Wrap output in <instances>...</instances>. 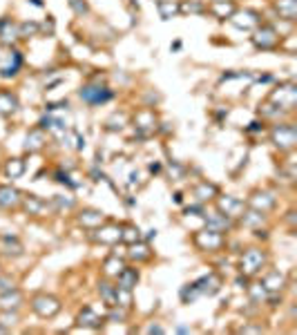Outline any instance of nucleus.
Returning a JSON list of instances; mask_svg holds the SVG:
<instances>
[{
  "mask_svg": "<svg viewBox=\"0 0 297 335\" xmlns=\"http://www.w3.org/2000/svg\"><path fill=\"white\" fill-rule=\"evenodd\" d=\"M78 96L85 101L88 105H101V103H107V101L114 96V92L110 88H105V85H85V88H80Z\"/></svg>",
  "mask_w": 297,
  "mask_h": 335,
  "instance_id": "obj_7",
  "label": "nucleus"
},
{
  "mask_svg": "<svg viewBox=\"0 0 297 335\" xmlns=\"http://www.w3.org/2000/svg\"><path fill=\"white\" fill-rule=\"evenodd\" d=\"M123 266H125V262L118 259V255H110L103 262V275H105V277H114L116 279V275L123 271Z\"/></svg>",
  "mask_w": 297,
  "mask_h": 335,
  "instance_id": "obj_32",
  "label": "nucleus"
},
{
  "mask_svg": "<svg viewBox=\"0 0 297 335\" xmlns=\"http://www.w3.org/2000/svg\"><path fill=\"white\" fill-rule=\"evenodd\" d=\"M252 45H255L257 50H264V52L277 50V47L282 45V36L275 31V27L262 25V27H257L255 36H252Z\"/></svg>",
  "mask_w": 297,
  "mask_h": 335,
  "instance_id": "obj_5",
  "label": "nucleus"
},
{
  "mask_svg": "<svg viewBox=\"0 0 297 335\" xmlns=\"http://www.w3.org/2000/svg\"><path fill=\"white\" fill-rule=\"evenodd\" d=\"M74 206H76V201H74L72 197L65 199L63 194H56V197H54V208H56V210H69Z\"/></svg>",
  "mask_w": 297,
  "mask_h": 335,
  "instance_id": "obj_43",
  "label": "nucleus"
},
{
  "mask_svg": "<svg viewBox=\"0 0 297 335\" xmlns=\"http://www.w3.org/2000/svg\"><path fill=\"white\" fill-rule=\"evenodd\" d=\"M139 239H141V230H139L134 224L121 226V241H125V244H134V241H139Z\"/></svg>",
  "mask_w": 297,
  "mask_h": 335,
  "instance_id": "obj_34",
  "label": "nucleus"
},
{
  "mask_svg": "<svg viewBox=\"0 0 297 335\" xmlns=\"http://www.w3.org/2000/svg\"><path fill=\"white\" fill-rule=\"evenodd\" d=\"M20 304H23V293L18 288L0 295V311H18Z\"/></svg>",
  "mask_w": 297,
  "mask_h": 335,
  "instance_id": "obj_25",
  "label": "nucleus"
},
{
  "mask_svg": "<svg viewBox=\"0 0 297 335\" xmlns=\"http://www.w3.org/2000/svg\"><path fill=\"white\" fill-rule=\"evenodd\" d=\"M31 3H34L36 7H43V3H40V0H31Z\"/></svg>",
  "mask_w": 297,
  "mask_h": 335,
  "instance_id": "obj_55",
  "label": "nucleus"
},
{
  "mask_svg": "<svg viewBox=\"0 0 297 335\" xmlns=\"http://www.w3.org/2000/svg\"><path fill=\"white\" fill-rule=\"evenodd\" d=\"M18 110V96L9 90H0V116H12Z\"/></svg>",
  "mask_w": 297,
  "mask_h": 335,
  "instance_id": "obj_22",
  "label": "nucleus"
},
{
  "mask_svg": "<svg viewBox=\"0 0 297 335\" xmlns=\"http://www.w3.org/2000/svg\"><path fill=\"white\" fill-rule=\"evenodd\" d=\"M197 297H201L197 293V288H194V284L190 282V284H186L181 288V300H183V304H192L194 300H197Z\"/></svg>",
  "mask_w": 297,
  "mask_h": 335,
  "instance_id": "obj_42",
  "label": "nucleus"
},
{
  "mask_svg": "<svg viewBox=\"0 0 297 335\" xmlns=\"http://www.w3.org/2000/svg\"><path fill=\"white\" fill-rule=\"evenodd\" d=\"M0 333H9V328H7V326H3V324H0Z\"/></svg>",
  "mask_w": 297,
  "mask_h": 335,
  "instance_id": "obj_54",
  "label": "nucleus"
},
{
  "mask_svg": "<svg viewBox=\"0 0 297 335\" xmlns=\"http://www.w3.org/2000/svg\"><path fill=\"white\" fill-rule=\"evenodd\" d=\"M215 201H217L219 213H224L226 217H230V219H239L241 215H244V210L248 208L246 201H241V199H237V197H230V194H224V197L217 194Z\"/></svg>",
  "mask_w": 297,
  "mask_h": 335,
  "instance_id": "obj_8",
  "label": "nucleus"
},
{
  "mask_svg": "<svg viewBox=\"0 0 297 335\" xmlns=\"http://www.w3.org/2000/svg\"><path fill=\"white\" fill-rule=\"evenodd\" d=\"M159 170H161L159 163H152V165H150V172H159Z\"/></svg>",
  "mask_w": 297,
  "mask_h": 335,
  "instance_id": "obj_52",
  "label": "nucleus"
},
{
  "mask_svg": "<svg viewBox=\"0 0 297 335\" xmlns=\"http://www.w3.org/2000/svg\"><path fill=\"white\" fill-rule=\"evenodd\" d=\"M230 20L235 23V27H239V29H255L259 27V14L252 12V9H246V12H237L230 16Z\"/></svg>",
  "mask_w": 297,
  "mask_h": 335,
  "instance_id": "obj_16",
  "label": "nucleus"
},
{
  "mask_svg": "<svg viewBox=\"0 0 297 335\" xmlns=\"http://www.w3.org/2000/svg\"><path fill=\"white\" fill-rule=\"evenodd\" d=\"M116 306H123V309H130L132 306V290L121 288L116 286Z\"/></svg>",
  "mask_w": 297,
  "mask_h": 335,
  "instance_id": "obj_40",
  "label": "nucleus"
},
{
  "mask_svg": "<svg viewBox=\"0 0 297 335\" xmlns=\"http://www.w3.org/2000/svg\"><path fill=\"white\" fill-rule=\"evenodd\" d=\"M175 201H177V203L183 201V194H181V192H175Z\"/></svg>",
  "mask_w": 297,
  "mask_h": 335,
  "instance_id": "obj_51",
  "label": "nucleus"
},
{
  "mask_svg": "<svg viewBox=\"0 0 297 335\" xmlns=\"http://www.w3.org/2000/svg\"><path fill=\"white\" fill-rule=\"evenodd\" d=\"M156 9H159L161 20H170V18H175L177 14H181L177 0H159V3H156Z\"/></svg>",
  "mask_w": 297,
  "mask_h": 335,
  "instance_id": "obj_31",
  "label": "nucleus"
},
{
  "mask_svg": "<svg viewBox=\"0 0 297 335\" xmlns=\"http://www.w3.org/2000/svg\"><path fill=\"white\" fill-rule=\"evenodd\" d=\"M246 290H248V295H250L252 304H262V302H266L268 290L262 286V282H259V284H250V286H246Z\"/></svg>",
  "mask_w": 297,
  "mask_h": 335,
  "instance_id": "obj_35",
  "label": "nucleus"
},
{
  "mask_svg": "<svg viewBox=\"0 0 297 335\" xmlns=\"http://www.w3.org/2000/svg\"><path fill=\"white\" fill-rule=\"evenodd\" d=\"M206 217V215H203ZM233 221L235 219H230V217H226L224 213H215V215H208L206 217V228H213V230H219V232H226V230H230L233 228Z\"/></svg>",
  "mask_w": 297,
  "mask_h": 335,
  "instance_id": "obj_23",
  "label": "nucleus"
},
{
  "mask_svg": "<svg viewBox=\"0 0 297 335\" xmlns=\"http://www.w3.org/2000/svg\"><path fill=\"white\" fill-rule=\"evenodd\" d=\"M268 101H273L275 105H279L284 112L293 110V105L297 103V88L293 83H282L271 96H268Z\"/></svg>",
  "mask_w": 297,
  "mask_h": 335,
  "instance_id": "obj_6",
  "label": "nucleus"
},
{
  "mask_svg": "<svg viewBox=\"0 0 297 335\" xmlns=\"http://www.w3.org/2000/svg\"><path fill=\"white\" fill-rule=\"evenodd\" d=\"M23 201V192L12 186H0V210H14Z\"/></svg>",
  "mask_w": 297,
  "mask_h": 335,
  "instance_id": "obj_12",
  "label": "nucleus"
},
{
  "mask_svg": "<svg viewBox=\"0 0 297 335\" xmlns=\"http://www.w3.org/2000/svg\"><path fill=\"white\" fill-rule=\"evenodd\" d=\"M271 141L277 145L282 152H288V150L295 148L297 143V128L293 123H277L271 130Z\"/></svg>",
  "mask_w": 297,
  "mask_h": 335,
  "instance_id": "obj_3",
  "label": "nucleus"
},
{
  "mask_svg": "<svg viewBox=\"0 0 297 335\" xmlns=\"http://www.w3.org/2000/svg\"><path fill=\"white\" fill-rule=\"evenodd\" d=\"M125 317H128V309H123V306H110V313H107L105 320L118 324V322H125Z\"/></svg>",
  "mask_w": 297,
  "mask_h": 335,
  "instance_id": "obj_41",
  "label": "nucleus"
},
{
  "mask_svg": "<svg viewBox=\"0 0 297 335\" xmlns=\"http://www.w3.org/2000/svg\"><path fill=\"white\" fill-rule=\"evenodd\" d=\"M92 239L99 241V244H118L121 241V226L118 224H101L99 228H94L92 232Z\"/></svg>",
  "mask_w": 297,
  "mask_h": 335,
  "instance_id": "obj_9",
  "label": "nucleus"
},
{
  "mask_svg": "<svg viewBox=\"0 0 297 335\" xmlns=\"http://www.w3.org/2000/svg\"><path fill=\"white\" fill-rule=\"evenodd\" d=\"M134 128L143 130V132H152V130L156 128V114H154V110L145 107V110L137 112V116H134Z\"/></svg>",
  "mask_w": 297,
  "mask_h": 335,
  "instance_id": "obj_20",
  "label": "nucleus"
},
{
  "mask_svg": "<svg viewBox=\"0 0 297 335\" xmlns=\"http://www.w3.org/2000/svg\"><path fill=\"white\" fill-rule=\"evenodd\" d=\"M16 322H18V311H3L0 313V324H3V326L12 328Z\"/></svg>",
  "mask_w": 297,
  "mask_h": 335,
  "instance_id": "obj_44",
  "label": "nucleus"
},
{
  "mask_svg": "<svg viewBox=\"0 0 297 335\" xmlns=\"http://www.w3.org/2000/svg\"><path fill=\"white\" fill-rule=\"evenodd\" d=\"M139 271L134 266H123V271L116 275V286H121V288H128V290H134V286L139 282Z\"/></svg>",
  "mask_w": 297,
  "mask_h": 335,
  "instance_id": "obj_21",
  "label": "nucleus"
},
{
  "mask_svg": "<svg viewBox=\"0 0 297 335\" xmlns=\"http://www.w3.org/2000/svg\"><path fill=\"white\" fill-rule=\"evenodd\" d=\"M275 9H277L279 18L288 20V23L297 18V0H275Z\"/></svg>",
  "mask_w": 297,
  "mask_h": 335,
  "instance_id": "obj_28",
  "label": "nucleus"
},
{
  "mask_svg": "<svg viewBox=\"0 0 297 335\" xmlns=\"http://www.w3.org/2000/svg\"><path fill=\"white\" fill-rule=\"evenodd\" d=\"M152 237H156V230H148V235H145V239H152Z\"/></svg>",
  "mask_w": 297,
  "mask_h": 335,
  "instance_id": "obj_53",
  "label": "nucleus"
},
{
  "mask_svg": "<svg viewBox=\"0 0 297 335\" xmlns=\"http://www.w3.org/2000/svg\"><path fill=\"white\" fill-rule=\"evenodd\" d=\"M206 12H210L215 18H219V20H226L237 12V5L233 3V0H213V3L206 7Z\"/></svg>",
  "mask_w": 297,
  "mask_h": 335,
  "instance_id": "obj_15",
  "label": "nucleus"
},
{
  "mask_svg": "<svg viewBox=\"0 0 297 335\" xmlns=\"http://www.w3.org/2000/svg\"><path fill=\"white\" fill-rule=\"evenodd\" d=\"M235 284H237V288H246V286H248V275H244V277L239 275V277L235 279Z\"/></svg>",
  "mask_w": 297,
  "mask_h": 335,
  "instance_id": "obj_48",
  "label": "nucleus"
},
{
  "mask_svg": "<svg viewBox=\"0 0 297 335\" xmlns=\"http://www.w3.org/2000/svg\"><path fill=\"white\" fill-rule=\"evenodd\" d=\"M40 34V25L38 23H20L18 25V38H31V36Z\"/></svg>",
  "mask_w": 297,
  "mask_h": 335,
  "instance_id": "obj_38",
  "label": "nucleus"
},
{
  "mask_svg": "<svg viewBox=\"0 0 297 335\" xmlns=\"http://www.w3.org/2000/svg\"><path fill=\"white\" fill-rule=\"evenodd\" d=\"M186 213L188 215H197V217H203V215H206V213H203V206H188Z\"/></svg>",
  "mask_w": 297,
  "mask_h": 335,
  "instance_id": "obj_47",
  "label": "nucleus"
},
{
  "mask_svg": "<svg viewBox=\"0 0 297 335\" xmlns=\"http://www.w3.org/2000/svg\"><path fill=\"white\" fill-rule=\"evenodd\" d=\"M16 38H18V27L12 23V18H0V43L12 45Z\"/></svg>",
  "mask_w": 297,
  "mask_h": 335,
  "instance_id": "obj_26",
  "label": "nucleus"
},
{
  "mask_svg": "<svg viewBox=\"0 0 297 335\" xmlns=\"http://www.w3.org/2000/svg\"><path fill=\"white\" fill-rule=\"evenodd\" d=\"M150 257H152V250H150L148 241L139 239V241H134V244H130V250H128V259H130V262L143 264V262H148Z\"/></svg>",
  "mask_w": 297,
  "mask_h": 335,
  "instance_id": "obj_18",
  "label": "nucleus"
},
{
  "mask_svg": "<svg viewBox=\"0 0 297 335\" xmlns=\"http://www.w3.org/2000/svg\"><path fill=\"white\" fill-rule=\"evenodd\" d=\"M246 206L255 208V210H262V213H268V210H273L277 206V197H275L273 192L268 190H257L250 194V199L246 201Z\"/></svg>",
  "mask_w": 297,
  "mask_h": 335,
  "instance_id": "obj_11",
  "label": "nucleus"
},
{
  "mask_svg": "<svg viewBox=\"0 0 297 335\" xmlns=\"http://www.w3.org/2000/svg\"><path fill=\"white\" fill-rule=\"evenodd\" d=\"M14 288H16L14 277H9V275H3V273H0V295L7 293V290H14Z\"/></svg>",
  "mask_w": 297,
  "mask_h": 335,
  "instance_id": "obj_46",
  "label": "nucleus"
},
{
  "mask_svg": "<svg viewBox=\"0 0 297 335\" xmlns=\"http://www.w3.org/2000/svg\"><path fill=\"white\" fill-rule=\"evenodd\" d=\"M0 273H3V271H0Z\"/></svg>",
  "mask_w": 297,
  "mask_h": 335,
  "instance_id": "obj_56",
  "label": "nucleus"
},
{
  "mask_svg": "<svg viewBox=\"0 0 297 335\" xmlns=\"http://www.w3.org/2000/svg\"><path fill=\"white\" fill-rule=\"evenodd\" d=\"M192 284H194V288H197L199 295L213 297V295H217L219 288H221V277H219L217 273H208V275H203V277L194 279Z\"/></svg>",
  "mask_w": 297,
  "mask_h": 335,
  "instance_id": "obj_10",
  "label": "nucleus"
},
{
  "mask_svg": "<svg viewBox=\"0 0 297 335\" xmlns=\"http://www.w3.org/2000/svg\"><path fill=\"white\" fill-rule=\"evenodd\" d=\"M20 65H23V54L14 50V63H9L7 67H3V72H0V74H3V78L16 76V74H18V69H20Z\"/></svg>",
  "mask_w": 297,
  "mask_h": 335,
  "instance_id": "obj_36",
  "label": "nucleus"
},
{
  "mask_svg": "<svg viewBox=\"0 0 297 335\" xmlns=\"http://www.w3.org/2000/svg\"><path fill=\"white\" fill-rule=\"evenodd\" d=\"M241 224L246 226V228H262V224L266 221V213H262V210H255V208H250V210H244V215H241Z\"/></svg>",
  "mask_w": 297,
  "mask_h": 335,
  "instance_id": "obj_27",
  "label": "nucleus"
},
{
  "mask_svg": "<svg viewBox=\"0 0 297 335\" xmlns=\"http://www.w3.org/2000/svg\"><path fill=\"white\" fill-rule=\"evenodd\" d=\"M31 311H34L38 317H43V320H52L54 315L61 313V300L54 295L40 293L31 300Z\"/></svg>",
  "mask_w": 297,
  "mask_h": 335,
  "instance_id": "obj_4",
  "label": "nucleus"
},
{
  "mask_svg": "<svg viewBox=\"0 0 297 335\" xmlns=\"http://www.w3.org/2000/svg\"><path fill=\"white\" fill-rule=\"evenodd\" d=\"M78 224L83 226V228L94 230V228H99L101 224H105V215L96 208H83L78 213Z\"/></svg>",
  "mask_w": 297,
  "mask_h": 335,
  "instance_id": "obj_14",
  "label": "nucleus"
},
{
  "mask_svg": "<svg viewBox=\"0 0 297 335\" xmlns=\"http://www.w3.org/2000/svg\"><path fill=\"white\" fill-rule=\"evenodd\" d=\"M45 143H47L45 130H43V128H34L29 134H27L25 150H27V152H38V150L45 148Z\"/></svg>",
  "mask_w": 297,
  "mask_h": 335,
  "instance_id": "obj_24",
  "label": "nucleus"
},
{
  "mask_svg": "<svg viewBox=\"0 0 297 335\" xmlns=\"http://www.w3.org/2000/svg\"><path fill=\"white\" fill-rule=\"evenodd\" d=\"M20 206H23L29 215H34V217H43V215L50 210V203L43 201L40 197H36V194H27L23 197V201H20Z\"/></svg>",
  "mask_w": 297,
  "mask_h": 335,
  "instance_id": "obj_17",
  "label": "nucleus"
},
{
  "mask_svg": "<svg viewBox=\"0 0 297 335\" xmlns=\"http://www.w3.org/2000/svg\"><path fill=\"white\" fill-rule=\"evenodd\" d=\"M99 295L107 306H116V284H110L107 279L99 282Z\"/></svg>",
  "mask_w": 297,
  "mask_h": 335,
  "instance_id": "obj_30",
  "label": "nucleus"
},
{
  "mask_svg": "<svg viewBox=\"0 0 297 335\" xmlns=\"http://www.w3.org/2000/svg\"><path fill=\"white\" fill-rule=\"evenodd\" d=\"M194 246L203 253H217L226 246V237H224V232H219V230L203 228V230L194 232Z\"/></svg>",
  "mask_w": 297,
  "mask_h": 335,
  "instance_id": "obj_2",
  "label": "nucleus"
},
{
  "mask_svg": "<svg viewBox=\"0 0 297 335\" xmlns=\"http://www.w3.org/2000/svg\"><path fill=\"white\" fill-rule=\"evenodd\" d=\"M179 12L181 14H203L206 12V5H203L201 0H190V3L179 5Z\"/></svg>",
  "mask_w": 297,
  "mask_h": 335,
  "instance_id": "obj_39",
  "label": "nucleus"
},
{
  "mask_svg": "<svg viewBox=\"0 0 297 335\" xmlns=\"http://www.w3.org/2000/svg\"><path fill=\"white\" fill-rule=\"evenodd\" d=\"M192 194L197 197V201L203 203V201H213V199L219 194V190H217V186H215V183L201 181V183H199V186L192 190Z\"/></svg>",
  "mask_w": 297,
  "mask_h": 335,
  "instance_id": "obj_29",
  "label": "nucleus"
},
{
  "mask_svg": "<svg viewBox=\"0 0 297 335\" xmlns=\"http://www.w3.org/2000/svg\"><path fill=\"white\" fill-rule=\"evenodd\" d=\"M148 333H163V328H161L159 324H152V326L148 328Z\"/></svg>",
  "mask_w": 297,
  "mask_h": 335,
  "instance_id": "obj_50",
  "label": "nucleus"
},
{
  "mask_svg": "<svg viewBox=\"0 0 297 335\" xmlns=\"http://www.w3.org/2000/svg\"><path fill=\"white\" fill-rule=\"evenodd\" d=\"M3 253L5 255H9V257H18V255H23V244L18 241V237H14V235H5L3 237Z\"/></svg>",
  "mask_w": 297,
  "mask_h": 335,
  "instance_id": "obj_33",
  "label": "nucleus"
},
{
  "mask_svg": "<svg viewBox=\"0 0 297 335\" xmlns=\"http://www.w3.org/2000/svg\"><path fill=\"white\" fill-rule=\"evenodd\" d=\"M264 328L262 326H244L241 328V333H262Z\"/></svg>",
  "mask_w": 297,
  "mask_h": 335,
  "instance_id": "obj_49",
  "label": "nucleus"
},
{
  "mask_svg": "<svg viewBox=\"0 0 297 335\" xmlns=\"http://www.w3.org/2000/svg\"><path fill=\"white\" fill-rule=\"evenodd\" d=\"M262 286L268 290V293H279V290H284V286H286V275L279 273V271H268L262 277Z\"/></svg>",
  "mask_w": 297,
  "mask_h": 335,
  "instance_id": "obj_19",
  "label": "nucleus"
},
{
  "mask_svg": "<svg viewBox=\"0 0 297 335\" xmlns=\"http://www.w3.org/2000/svg\"><path fill=\"white\" fill-rule=\"evenodd\" d=\"M266 262H268L266 250H262V248H246L244 255L239 259V273L252 277V275L262 273V268L266 266Z\"/></svg>",
  "mask_w": 297,
  "mask_h": 335,
  "instance_id": "obj_1",
  "label": "nucleus"
},
{
  "mask_svg": "<svg viewBox=\"0 0 297 335\" xmlns=\"http://www.w3.org/2000/svg\"><path fill=\"white\" fill-rule=\"evenodd\" d=\"M103 317L99 315V313H96L94 309H92V306H85V309H80L78 311V315H76V324L78 326H83V328H101L103 326Z\"/></svg>",
  "mask_w": 297,
  "mask_h": 335,
  "instance_id": "obj_13",
  "label": "nucleus"
},
{
  "mask_svg": "<svg viewBox=\"0 0 297 335\" xmlns=\"http://www.w3.org/2000/svg\"><path fill=\"white\" fill-rule=\"evenodd\" d=\"M69 7L76 16H88L90 14V5L85 0H69Z\"/></svg>",
  "mask_w": 297,
  "mask_h": 335,
  "instance_id": "obj_45",
  "label": "nucleus"
},
{
  "mask_svg": "<svg viewBox=\"0 0 297 335\" xmlns=\"http://www.w3.org/2000/svg\"><path fill=\"white\" fill-rule=\"evenodd\" d=\"M5 172H7L12 179H18V177H23V172H25V161L23 159H9L7 165H5Z\"/></svg>",
  "mask_w": 297,
  "mask_h": 335,
  "instance_id": "obj_37",
  "label": "nucleus"
}]
</instances>
